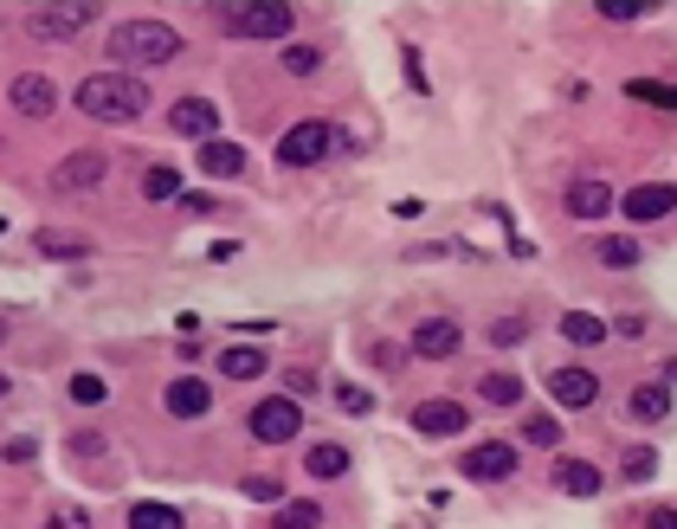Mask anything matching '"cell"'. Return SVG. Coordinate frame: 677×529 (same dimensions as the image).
<instances>
[{"instance_id":"cell-1","label":"cell","mask_w":677,"mask_h":529,"mask_svg":"<svg viewBox=\"0 0 677 529\" xmlns=\"http://www.w3.org/2000/svg\"><path fill=\"white\" fill-rule=\"evenodd\" d=\"M78 110H85L91 123H136L148 110V85L136 71H91V78L78 85Z\"/></svg>"},{"instance_id":"cell-2","label":"cell","mask_w":677,"mask_h":529,"mask_svg":"<svg viewBox=\"0 0 677 529\" xmlns=\"http://www.w3.org/2000/svg\"><path fill=\"white\" fill-rule=\"evenodd\" d=\"M110 58H116V71H130V65H168V58H181V33L168 20H116L110 26Z\"/></svg>"},{"instance_id":"cell-3","label":"cell","mask_w":677,"mask_h":529,"mask_svg":"<svg viewBox=\"0 0 677 529\" xmlns=\"http://www.w3.org/2000/svg\"><path fill=\"white\" fill-rule=\"evenodd\" d=\"M213 20L233 40H285L290 26H297V13H290L285 0H226V7H213Z\"/></svg>"},{"instance_id":"cell-4","label":"cell","mask_w":677,"mask_h":529,"mask_svg":"<svg viewBox=\"0 0 677 529\" xmlns=\"http://www.w3.org/2000/svg\"><path fill=\"white\" fill-rule=\"evenodd\" d=\"M330 148H342V130H336V123H323V117H310V123H290V130H285L278 162H285V168H317Z\"/></svg>"},{"instance_id":"cell-5","label":"cell","mask_w":677,"mask_h":529,"mask_svg":"<svg viewBox=\"0 0 677 529\" xmlns=\"http://www.w3.org/2000/svg\"><path fill=\"white\" fill-rule=\"evenodd\" d=\"M245 427H252L258 445H285V439L303 433V407H297L290 394H271V400H258V407H252V420H245Z\"/></svg>"},{"instance_id":"cell-6","label":"cell","mask_w":677,"mask_h":529,"mask_svg":"<svg viewBox=\"0 0 677 529\" xmlns=\"http://www.w3.org/2000/svg\"><path fill=\"white\" fill-rule=\"evenodd\" d=\"M458 472L471 484H503L510 472H517V445H503V439H484V445H471L465 459H458Z\"/></svg>"},{"instance_id":"cell-7","label":"cell","mask_w":677,"mask_h":529,"mask_svg":"<svg viewBox=\"0 0 677 529\" xmlns=\"http://www.w3.org/2000/svg\"><path fill=\"white\" fill-rule=\"evenodd\" d=\"M91 20H97L91 0H78V7H40V13L26 20V33H33V40H78Z\"/></svg>"},{"instance_id":"cell-8","label":"cell","mask_w":677,"mask_h":529,"mask_svg":"<svg viewBox=\"0 0 677 529\" xmlns=\"http://www.w3.org/2000/svg\"><path fill=\"white\" fill-rule=\"evenodd\" d=\"M7 103H13L20 117H33V123H40V117L58 110V85H52L46 71H20V78L7 85Z\"/></svg>"},{"instance_id":"cell-9","label":"cell","mask_w":677,"mask_h":529,"mask_svg":"<svg viewBox=\"0 0 677 529\" xmlns=\"http://www.w3.org/2000/svg\"><path fill=\"white\" fill-rule=\"evenodd\" d=\"M103 175H110V155H103V148H78V155H65V162L52 168V188L78 194V188H97Z\"/></svg>"},{"instance_id":"cell-10","label":"cell","mask_w":677,"mask_h":529,"mask_svg":"<svg viewBox=\"0 0 677 529\" xmlns=\"http://www.w3.org/2000/svg\"><path fill=\"white\" fill-rule=\"evenodd\" d=\"M465 420H471V414H465L458 400H420V407H413V433L420 439H458Z\"/></svg>"},{"instance_id":"cell-11","label":"cell","mask_w":677,"mask_h":529,"mask_svg":"<svg viewBox=\"0 0 677 529\" xmlns=\"http://www.w3.org/2000/svg\"><path fill=\"white\" fill-rule=\"evenodd\" d=\"M168 130H175V136H200V143H213V130H220V103H207V97H181V103H168Z\"/></svg>"},{"instance_id":"cell-12","label":"cell","mask_w":677,"mask_h":529,"mask_svg":"<svg viewBox=\"0 0 677 529\" xmlns=\"http://www.w3.org/2000/svg\"><path fill=\"white\" fill-rule=\"evenodd\" d=\"M626 220H665L677 207V188H665V181H645V188H632L626 200H613Z\"/></svg>"},{"instance_id":"cell-13","label":"cell","mask_w":677,"mask_h":529,"mask_svg":"<svg viewBox=\"0 0 677 529\" xmlns=\"http://www.w3.org/2000/svg\"><path fill=\"white\" fill-rule=\"evenodd\" d=\"M458 323L452 317H426L420 330H413V355H426V362H445V355H458Z\"/></svg>"},{"instance_id":"cell-14","label":"cell","mask_w":677,"mask_h":529,"mask_svg":"<svg viewBox=\"0 0 677 529\" xmlns=\"http://www.w3.org/2000/svg\"><path fill=\"white\" fill-rule=\"evenodd\" d=\"M162 400H168V414H175V420H200V414L213 407V387L200 382V375H181V382H168Z\"/></svg>"},{"instance_id":"cell-15","label":"cell","mask_w":677,"mask_h":529,"mask_svg":"<svg viewBox=\"0 0 677 529\" xmlns=\"http://www.w3.org/2000/svg\"><path fill=\"white\" fill-rule=\"evenodd\" d=\"M548 394H555L562 407H593V400H600V382H593L587 368H555V375H548Z\"/></svg>"},{"instance_id":"cell-16","label":"cell","mask_w":677,"mask_h":529,"mask_svg":"<svg viewBox=\"0 0 677 529\" xmlns=\"http://www.w3.org/2000/svg\"><path fill=\"white\" fill-rule=\"evenodd\" d=\"M245 168V148L226 143V136H213V143H200V175H213V181H233Z\"/></svg>"},{"instance_id":"cell-17","label":"cell","mask_w":677,"mask_h":529,"mask_svg":"<svg viewBox=\"0 0 677 529\" xmlns=\"http://www.w3.org/2000/svg\"><path fill=\"white\" fill-rule=\"evenodd\" d=\"M568 213H575V220H600V213H613V188H607V181H593V175L575 181V188H568Z\"/></svg>"},{"instance_id":"cell-18","label":"cell","mask_w":677,"mask_h":529,"mask_svg":"<svg viewBox=\"0 0 677 529\" xmlns=\"http://www.w3.org/2000/svg\"><path fill=\"white\" fill-rule=\"evenodd\" d=\"M265 368H271V355H265V349H252V342H240V349H226V355H220V375H226V382H258Z\"/></svg>"},{"instance_id":"cell-19","label":"cell","mask_w":677,"mask_h":529,"mask_svg":"<svg viewBox=\"0 0 677 529\" xmlns=\"http://www.w3.org/2000/svg\"><path fill=\"white\" fill-rule=\"evenodd\" d=\"M303 472H310V478H342V472H348V445H336V439H317V445L303 452Z\"/></svg>"},{"instance_id":"cell-20","label":"cell","mask_w":677,"mask_h":529,"mask_svg":"<svg viewBox=\"0 0 677 529\" xmlns=\"http://www.w3.org/2000/svg\"><path fill=\"white\" fill-rule=\"evenodd\" d=\"M626 414H632V420H645V427H652V420H665V414H672V387H632Z\"/></svg>"},{"instance_id":"cell-21","label":"cell","mask_w":677,"mask_h":529,"mask_svg":"<svg viewBox=\"0 0 677 529\" xmlns=\"http://www.w3.org/2000/svg\"><path fill=\"white\" fill-rule=\"evenodd\" d=\"M33 245H40L46 258H85V252H91V240H85V233H58V227H40V233H33Z\"/></svg>"},{"instance_id":"cell-22","label":"cell","mask_w":677,"mask_h":529,"mask_svg":"<svg viewBox=\"0 0 677 529\" xmlns=\"http://www.w3.org/2000/svg\"><path fill=\"white\" fill-rule=\"evenodd\" d=\"M478 394L490 400V407H523V382H517V375H503V368H490V375L478 382Z\"/></svg>"},{"instance_id":"cell-23","label":"cell","mask_w":677,"mask_h":529,"mask_svg":"<svg viewBox=\"0 0 677 529\" xmlns=\"http://www.w3.org/2000/svg\"><path fill=\"white\" fill-rule=\"evenodd\" d=\"M555 484H562L568 497H593V491H600V472H593L587 459H568V465L555 472Z\"/></svg>"},{"instance_id":"cell-24","label":"cell","mask_w":677,"mask_h":529,"mask_svg":"<svg viewBox=\"0 0 677 529\" xmlns=\"http://www.w3.org/2000/svg\"><path fill=\"white\" fill-rule=\"evenodd\" d=\"M317 524H323V510L310 497H290V504H278V517H271V529H317Z\"/></svg>"},{"instance_id":"cell-25","label":"cell","mask_w":677,"mask_h":529,"mask_svg":"<svg viewBox=\"0 0 677 529\" xmlns=\"http://www.w3.org/2000/svg\"><path fill=\"white\" fill-rule=\"evenodd\" d=\"M130 529H188V524H181L175 504H136V510H130Z\"/></svg>"},{"instance_id":"cell-26","label":"cell","mask_w":677,"mask_h":529,"mask_svg":"<svg viewBox=\"0 0 677 529\" xmlns=\"http://www.w3.org/2000/svg\"><path fill=\"white\" fill-rule=\"evenodd\" d=\"M562 337L580 342V349H593V342L607 337V323H600V317H587V310H568V317H562Z\"/></svg>"},{"instance_id":"cell-27","label":"cell","mask_w":677,"mask_h":529,"mask_svg":"<svg viewBox=\"0 0 677 529\" xmlns=\"http://www.w3.org/2000/svg\"><path fill=\"white\" fill-rule=\"evenodd\" d=\"M626 97H639V103H658V110H677V85H652V78H626Z\"/></svg>"},{"instance_id":"cell-28","label":"cell","mask_w":677,"mask_h":529,"mask_svg":"<svg viewBox=\"0 0 677 529\" xmlns=\"http://www.w3.org/2000/svg\"><path fill=\"white\" fill-rule=\"evenodd\" d=\"M593 252H600V265H613V272H632V265H639V240H600Z\"/></svg>"},{"instance_id":"cell-29","label":"cell","mask_w":677,"mask_h":529,"mask_svg":"<svg viewBox=\"0 0 677 529\" xmlns=\"http://www.w3.org/2000/svg\"><path fill=\"white\" fill-rule=\"evenodd\" d=\"M523 439L548 452V445H562V420H555V414H530V420H523Z\"/></svg>"},{"instance_id":"cell-30","label":"cell","mask_w":677,"mask_h":529,"mask_svg":"<svg viewBox=\"0 0 677 529\" xmlns=\"http://www.w3.org/2000/svg\"><path fill=\"white\" fill-rule=\"evenodd\" d=\"M143 194H148V200H181V175H175V168H148Z\"/></svg>"},{"instance_id":"cell-31","label":"cell","mask_w":677,"mask_h":529,"mask_svg":"<svg viewBox=\"0 0 677 529\" xmlns=\"http://www.w3.org/2000/svg\"><path fill=\"white\" fill-rule=\"evenodd\" d=\"M285 71H290V78H310V71H323V46H285Z\"/></svg>"},{"instance_id":"cell-32","label":"cell","mask_w":677,"mask_h":529,"mask_svg":"<svg viewBox=\"0 0 677 529\" xmlns=\"http://www.w3.org/2000/svg\"><path fill=\"white\" fill-rule=\"evenodd\" d=\"M245 497L252 504H285V484H278V472H258V478H245Z\"/></svg>"},{"instance_id":"cell-33","label":"cell","mask_w":677,"mask_h":529,"mask_svg":"<svg viewBox=\"0 0 677 529\" xmlns=\"http://www.w3.org/2000/svg\"><path fill=\"white\" fill-rule=\"evenodd\" d=\"M652 472H658V452H652V445H632L626 452V484H645Z\"/></svg>"},{"instance_id":"cell-34","label":"cell","mask_w":677,"mask_h":529,"mask_svg":"<svg viewBox=\"0 0 677 529\" xmlns=\"http://www.w3.org/2000/svg\"><path fill=\"white\" fill-rule=\"evenodd\" d=\"M103 394H110L103 375H71V400H78V407H103Z\"/></svg>"},{"instance_id":"cell-35","label":"cell","mask_w":677,"mask_h":529,"mask_svg":"<svg viewBox=\"0 0 677 529\" xmlns=\"http://www.w3.org/2000/svg\"><path fill=\"white\" fill-rule=\"evenodd\" d=\"M530 337V317H497V323H490V342H497V349H510V342H523Z\"/></svg>"},{"instance_id":"cell-36","label":"cell","mask_w":677,"mask_h":529,"mask_svg":"<svg viewBox=\"0 0 677 529\" xmlns=\"http://www.w3.org/2000/svg\"><path fill=\"white\" fill-rule=\"evenodd\" d=\"M336 407H342V414H375V394H368V387H348V382H342V387H336Z\"/></svg>"},{"instance_id":"cell-37","label":"cell","mask_w":677,"mask_h":529,"mask_svg":"<svg viewBox=\"0 0 677 529\" xmlns=\"http://www.w3.org/2000/svg\"><path fill=\"white\" fill-rule=\"evenodd\" d=\"M0 459H7V465H33V459H40V445L20 433V439H7V445H0Z\"/></svg>"},{"instance_id":"cell-38","label":"cell","mask_w":677,"mask_h":529,"mask_svg":"<svg viewBox=\"0 0 677 529\" xmlns=\"http://www.w3.org/2000/svg\"><path fill=\"white\" fill-rule=\"evenodd\" d=\"M645 7L639 0H600V20H639Z\"/></svg>"},{"instance_id":"cell-39","label":"cell","mask_w":677,"mask_h":529,"mask_svg":"<svg viewBox=\"0 0 677 529\" xmlns=\"http://www.w3.org/2000/svg\"><path fill=\"white\" fill-rule=\"evenodd\" d=\"M400 65H407V85H413V91H426V65H420V52L407 46V52H400Z\"/></svg>"},{"instance_id":"cell-40","label":"cell","mask_w":677,"mask_h":529,"mask_svg":"<svg viewBox=\"0 0 677 529\" xmlns=\"http://www.w3.org/2000/svg\"><path fill=\"white\" fill-rule=\"evenodd\" d=\"M71 452H78V459H97V452H103V439H97V433H78V439H71Z\"/></svg>"},{"instance_id":"cell-41","label":"cell","mask_w":677,"mask_h":529,"mask_svg":"<svg viewBox=\"0 0 677 529\" xmlns=\"http://www.w3.org/2000/svg\"><path fill=\"white\" fill-rule=\"evenodd\" d=\"M375 362H381V368H400V362H407V355H400V349H393V342H375Z\"/></svg>"},{"instance_id":"cell-42","label":"cell","mask_w":677,"mask_h":529,"mask_svg":"<svg viewBox=\"0 0 677 529\" xmlns=\"http://www.w3.org/2000/svg\"><path fill=\"white\" fill-rule=\"evenodd\" d=\"M645 529H677V510H652V517H645Z\"/></svg>"},{"instance_id":"cell-43","label":"cell","mask_w":677,"mask_h":529,"mask_svg":"<svg viewBox=\"0 0 677 529\" xmlns=\"http://www.w3.org/2000/svg\"><path fill=\"white\" fill-rule=\"evenodd\" d=\"M658 387H677V362H665V382H658Z\"/></svg>"},{"instance_id":"cell-44","label":"cell","mask_w":677,"mask_h":529,"mask_svg":"<svg viewBox=\"0 0 677 529\" xmlns=\"http://www.w3.org/2000/svg\"><path fill=\"white\" fill-rule=\"evenodd\" d=\"M7 387H13V382H7V375H0V400H7Z\"/></svg>"},{"instance_id":"cell-45","label":"cell","mask_w":677,"mask_h":529,"mask_svg":"<svg viewBox=\"0 0 677 529\" xmlns=\"http://www.w3.org/2000/svg\"><path fill=\"white\" fill-rule=\"evenodd\" d=\"M0 342H7V317H0Z\"/></svg>"}]
</instances>
